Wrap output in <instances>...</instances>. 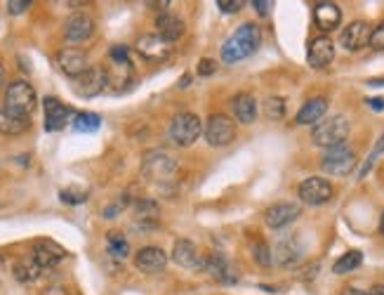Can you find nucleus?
Segmentation results:
<instances>
[{
	"label": "nucleus",
	"instance_id": "obj_28",
	"mask_svg": "<svg viewBox=\"0 0 384 295\" xmlns=\"http://www.w3.org/2000/svg\"><path fill=\"white\" fill-rule=\"evenodd\" d=\"M12 274L19 284H33L36 279L43 274V269H41V264L28 255V258H19L17 262H14Z\"/></svg>",
	"mask_w": 384,
	"mask_h": 295
},
{
	"label": "nucleus",
	"instance_id": "obj_45",
	"mask_svg": "<svg viewBox=\"0 0 384 295\" xmlns=\"http://www.w3.org/2000/svg\"><path fill=\"white\" fill-rule=\"evenodd\" d=\"M342 295H368V293L358 291V289H344V291H342Z\"/></svg>",
	"mask_w": 384,
	"mask_h": 295
},
{
	"label": "nucleus",
	"instance_id": "obj_18",
	"mask_svg": "<svg viewBox=\"0 0 384 295\" xmlns=\"http://www.w3.org/2000/svg\"><path fill=\"white\" fill-rule=\"evenodd\" d=\"M201 269H206L210 276L217 279V281H222V284H233L238 279L236 267H233L227 258H222V255H206Z\"/></svg>",
	"mask_w": 384,
	"mask_h": 295
},
{
	"label": "nucleus",
	"instance_id": "obj_30",
	"mask_svg": "<svg viewBox=\"0 0 384 295\" xmlns=\"http://www.w3.org/2000/svg\"><path fill=\"white\" fill-rule=\"evenodd\" d=\"M361 262H363V253H361V251H349L333 264V271H335V274H349V271L361 267Z\"/></svg>",
	"mask_w": 384,
	"mask_h": 295
},
{
	"label": "nucleus",
	"instance_id": "obj_5",
	"mask_svg": "<svg viewBox=\"0 0 384 295\" xmlns=\"http://www.w3.org/2000/svg\"><path fill=\"white\" fill-rule=\"evenodd\" d=\"M203 138L210 147H229L236 140V123L227 113H213L203 125Z\"/></svg>",
	"mask_w": 384,
	"mask_h": 295
},
{
	"label": "nucleus",
	"instance_id": "obj_43",
	"mask_svg": "<svg viewBox=\"0 0 384 295\" xmlns=\"http://www.w3.org/2000/svg\"><path fill=\"white\" fill-rule=\"evenodd\" d=\"M368 104H370L375 111H382L384 109V100H382V97H373V100H368Z\"/></svg>",
	"mask_w": 384,
	"mask_h": 295
},
{
	"label": "nucleus",
	"instance_id": "obj_1",
	"mask_svg": "<svg viewBox=\"0 0 384 295\" xmlns=\"http://www.w3.org/2000/svg\"><path fill=\"white\" fill-rule=\"evenodd\" d=\"M260 43H262V29L257 24H252V21H247V24L238 26L236 31L227 38V43H224L222 48V62L224 64L243 62V59L257 52Z\"/></svg>",
	"mask_w": 384,
	"mask_h": 295
},
{
	"label": "nucleus",
	"instance_id": "obj_26",
	"mask_svg": "<svg viewBox=\"0 0 384 295\" xmlns=\"http://www.w3.org/2000/svg\"><path fill=\"white\" fill-rule=\"evenodd\" d=\"M156 26H158V36H163L168 43H175L177 38H182L184 33V21L179 19L177 14H170V12L158 14Z\"/></svg>",
	"mask_w": 384,
	"mask_h": 295
},
{
	"label": "nucleus",
	"instance_id": "obj_2",
	"mask_svg": "<svg viewBox=\"0 0 384 295\" xmlns=\"http://www.w3.org/2000/svg\"><path fill=\"white\" fill-rule=\"evenodd\" d=\"M346 138H349V120L344 116L323 118L321 123H316L311 128V142L316 147H323V149L342 147Z\"/></svg>",
	"mask_w": 384,
	"mask_h": 295
},
{
	"label": "nucleus",
	"instance_id": "obj_34",
	"mask_svg": "<svg viewBox=\"0 0 384 295\" xmlns=\"http://www.w3.org/2000/svg\"><path fill=\"white\" fill-rule=\"evenodd\" d=\"M382 154H384V135H382V138H380V142H378V145H375V149L370 151V156L366 158L363 168L358 170V177H366L368 172H370V168H373V165H375V161H378V158H380Z\"/></svg>",
	"mask_w": 384,
	"mask_h": 295
},
{
	"label": "nucleus",
	"instance_id": "obj_21",
	"mask_svg": "<svg viewBox=\"0 0 384 295\" xmlns=\"http://www.w3.org/2000/svg\"><path fill=\"white\" fill-rule=\"evenodd\" d=\"M368 43H370V26H368L366 21H353L340 36V45L346 52L363 50Z\"/></svg>",
	"mask_w": 384,
	"mask_h": 295
},
{
	"label": "nucleus",
	"instance_id": "obj_23",
	"mask_svg": "<svg viewBox=\"0 0 384 295\" xmlns=\"http://www.w3.org/2000/svg\"><path fill=\"white\" fill-rule=\"evenodd\" d=\"M28 128H31V116L14 113L5 107L0 109V135H5V138H17V135H24Z\"/></svg>",
	"mask_w": 384,
	"mask_h": 295
},
{
	"label": "nucleus",
	"instance_id": "obj_17",
	"mask_svg": "<svg viewBox=\"0 0 384 295\" xmlns=\"http://www.w3.org/2000/svg\"><path fill=\"white\" fill-rule=\"evenodd\" d=\"M31 258L41 264V269H50L66 258V251L62 246H57L55 241L41 239V241H36L31 248Z\"/></svg>",
	"mask_w": 384,
	"mask_h": 295
},
{
	"label": "nucleus",
	"instance_id": "obj_29",
	"mask_svg": "<svg viewBox=\"0 0 384 295\" xmlns=\"http://www.w3.org/2000/svg\"><path fill=\"white\" fill-rule=\"evenodd\" d=\"M71 123H73V130L78 133H97L102 128V118L92 111H80L76 113V118H73Z\"/></svg>",
	"mask_w": 384,
	"mask_h": 295
},
{
	"label": "nucleus",
	"instance_id": "obj_10",
	"mask_svg": "<svg viewBox=\"0 0 384 295\" xmlns=\"http://www.w3.org/2000/svg\"><path fill=\"white\" fill-rule=\"evenodd\" d=\"M299 201L306 206H323L333 199V185L326 177H306L297 189Z\"/></svg>",
	"mask_w": 384,
	"mask_h": 295
},
{
	"label": "nucleus",
	"instance_id": "obj_46",
	"mask_svg": "<svg viewBox=\"0 0 384 295\" xmlns=\"http://www.w3.org/2000/svg\"><path fill=\"white\" fill-rule=\"evenodd\" d=\"M3 78H5V66L0 64V83H3Z\"/></svg>",
	"mask_w": 384,
	"mask_h": 295
},
{
	"label": "nucleus",
	"instance_id": "obj_13",
	"mask_svg": "<svg viewBox=\"0 0 384 295\" xmlns=\"http://www.w3.org/2000/svg\"><path fill=\"white\" fill-rule=\"evenodd\" d=\"M165 264H168V253L158 246H144L134 255V267L144 274H161L165 271Z\"/></svg>",
	"mask_w": 384,
	"mask_h": 295
},
{
	"label": "nucleus",
	"instance_id": "obj_3",
	"mask_svg": "<svg viewBox=\"0 0 384 295\" xmlns=\"http://www.w3.org/2000/svg\"><path fill=\"white\" fill-rule=\"evenodd\" d=\"M177 161L175 156H170L168 151L163 149H151L146 151L144 158H142V175L149 177L151 182H170L172 177L177 175Z\"/></svg>",
	"mask_w": 384,
	"mask_h": 295
},
{
	"label": "nucleus",
	"instance_id": "obj_12",
	"mask_svg": "<svg viewBox=\"0 0 384 295\" xmlns=\"http://www.w3.org/2000/svg\"><path fill=\"white\" fill-rule=\"evenodd\" d=\"M57 64L62 73H66L69 78H80L82 73L90 69V62H87V55L78 48H64L57 52Z\"/></svg>",
	"mask_w": 384,
	"mask_h": 295
},
{
	"label": "nucleus",
	"instance_id": "obj_36",
	"mask_svg": "<svg viewBox=\"0 0 384 295\" xmlns=\"http://www.w3.org/2000/svg\"><path fill=\"white\" fill-rule=\"evenodd\" d=\"M111 59H114V64L118 66H127L130 64V50H127L125 45H114V48H111Z\"/></svg>",
	"mask_w": 384,
	"mask_h": 295
},
{
	"label": "nucleus",
	"instance_id": "obj_7",
	"mask_svg": "<svg viewBox=\"0 0 384 295\" xmlns=\"http://www.w3.org/2000/svg\"><path fill=\"white\" fill-rule=\"evenodd\" d=\"M134 50H137V55L144 59V62H151V64L165 62V59L172 55V45L158 33L139 36L137 43H134Z\"/></svg>",
	"mask_w": 384,
	"mask_h": 295
},
{
	"label": "nucleus",
	"instance_id": "obj_19",
	"mask_svg": "<svg viewBox=\"0 0 384 295\" xmlns=\"http://www.w3.org/2000/svg\"><path fill=\"white\" fill-rule=\"evenodd\" d=\"M203 258H206V255H201L196 244L189 239H179L175 241V246H172V260L184 269H201Z\"/></svg>",
	"mask_w": 384,
	"mask_h": 295
},
{
	"label": "nucleus",
	"instance_id": "obj_47",
	"mask_svg": "<svg viewBox=\"0 0 384 295\" xmlns=\"http://www.w3.org/2000/svg\"><path fill=\"white\" fill-rule=\"evenodd\" d=\"M380 232L384 234V213H382V220H380Z\"/></svg>",
	"mask_w": 384,
	"mask_h": 295
},
{
	"label": "nucleus",
	"instance_id": "obj_25",
	"mask_svg": "<svg viewBox=\"0 0 384 295\" xmlns=\"http://www.w3.org/2000/svg\"><path fill=\"white\" fill-rule=\"evenodd\" d=\"M326 111H328V100H326V97H314V100H309L304 107L297 111L295 123L297 125H316V123H321V120H323Z\"/></svg>",
	"mask_w": 384,
	"mask_h": 295
},
{
	"label": "nucleus",
	"instance_id": "obj_14",
	"mask_svg": "<svg viewBox=\"0 0 384 295\" xmlns=\"http://www.w3.org/2000/svg\"><path fill=\"white\" fill-rule=\"evenodd\" d=\"M95 33V19L85 12L71 14L69 19L64 21V38L69 43H85Z\"/></svg>",
	"mask_w": 384,
	"mask_h": 295
},
{
	"label": "nucleus",
	"instance_id": "obj_42",
	"mask_svg": "<svg viewBox=\"0 0 384 295\" xmlns=\"http://www.w3.org/2000/svg\"><path fill=\"white\" fill-rule=\"evenodd\" d=\"M41 295H69V291H66L64 286H48Z\"/></svg>",
	"mask_w": 384,
	"mask_h": 295
},
{
	"label": "nucleus",
	"instance_id": "obj_33",
	"mask_svg": "<svg viewBox=\"0 0 384 295\" xmlns=\"http://www.w3.org/2000/svg\"><path fill=\"white\" fill-rule=\"evenodd\" d=\"M265 113L269 120H281L285 116V102L281 97H269L265 102Z\"/></svg>",
	"mask_w": 384,
	"mask_h": 295
},
{
	"label": "nucleus",
	"instance_id": "obj_27",
	"mask_svg": "<svg viewBox=\"0 0 384 295\" xmlns=\"http://www.w3.org/2000/svg\"><path fill=\"white\" fill-rule=\"evenodd\" d=\"M158 203L151 201V199H142L134 203V222H137L139 227H144V229H151V227H156L158 222Z\"/></svg>",
	"mask_w": 384,
	"mask_h": 295
},
{
	"label": "nucleus",
	"instance_id": "obj_44",
	"mask_svg": "<svg viewBox=\"0 0 384 295\" xmlns=\"http://www.w3.org/2000/svg\"><path fill=\"white\" fill-rule=\"evenodd\" d=\"M368 295H384V284H378V286H373L370 293Z\"/></svg>",
	"mask_w": 384,
	"mask_h": 295
},
{
	"label": "nucleus",
	"instance_id": "obj_16",
	"mask_svg": "<svg viewBox=\"0 0 384 295\" xmlns=\"http://www.w3.org/2000/svg\"><path fill=\"white\" fill-rule=\"evenodd\" d=\"M43 109H45V130H48V133L62 130V128L69 123L71 107H66V104L59 102L57 97H45Z\"/></svg>",
	"mask_w": 384,
	"mask_h": 295
},
{
	"label": "nucleus",
	"instance_id": "obj_9",
	"mask_svg": "<svg viewBox=\"0 0 384 295\" xmlns=\"http://www.w3.org/2000/svg\"><path fill=\"white\" fill-rule=\"evenodd\" d=\"M356 165V154H353L351 147H335V149H328L326 156H323V170L328 175H335V177H344L349 175Z\"/></svg>",
	"mask_w": 384,
	"mask_h": 295
},
{
	"label": "nucleus",
	"instance_id": "obj_24",
	"mask_svg": "<svg viewBox=\"0 0 384 295\" xmlns=\"http://www.w3.org/2000/svg\"><path fill=\"white\" fill-rule=\"evenodd\" d=\"M231 111L238 123L250 125V123H255V118H257V102H255L252 95L240 93L231 100Z\"/></svg>",
	"mask_w": 384,
	"mask_h": 295
},
{
	"label": "nucleus",
	"instance_id": "obj_32",
	"mask_svg": "<svg viewBox=\"0 0 384 295\" xmlns=\"http://www.w3.org/2000/svg\"><path fill=\"white\" fill-rule=\"evenodd\" d=\"M109 251H111V255L114 258H127V253H130V246H127V241L120 237L118 232H111L109 234Z\"/></svg>",
	"mask_w": 384,
	"mask_h": 295
},
{
	"label": "nucleus",
	"instance_id": "obj_35",
	"mask_svg": "<svg viewBox=\"0 0 384 295\" xmlns=\"http://www.w3.org/2000/svg\"><path fill=\"white\" fill-rule=\"evenodd\" d=\"M62 201L64 203H71V206H78V203H85L87 201V192L85 189H64L62 194Z\"/></svg>",
	"mask_w": 384,
	"mask_h": 295
},
{
	"label": "nucleus",
	"instance_id": "obj_37",
	"mask_svg": "<svg viewBox=\"0 0 384 295\" xmlns=\"http://www.w3.org/2000/svg\"><path fill=\"white\" fill-rule=\"evenodd\" d=\"M368 45L375 48V50H384V21L370 31V43H368Z\"/></svg>",
	"mask_w": 384,
	"mask_h": 295
},
{
	"label": "nucleus",
	"instance_id": "obj_8",
	"mask_svg": "<svg viewBox=\"0 0 384 295\" xmlns=\"http://www.w3.org/2000/svg\"><path fill=\"white\" fill-rule=\"evenodd\" d=\"M107 88H109V71L104 69V66H90V69L82 73L80 78H76V83H73L76 95L85 97V100L102 95Z\"/></svg>",
	"mask_w": 384,
	"mask_h": 295
},
{
	"label": "nucleus",
	"instance_id": "obj_38",
	"mask_svg": "<svg viewBox=\"0 0 384 295\" xmlns=\"http://www.w3.org/2000/svg\"><path fill=\"white\" fill-rule=\"evenodd\" d=\"M217 7H220V12L224 14H233L243 7V3H240V0H217Z\"/></svg>",
	"mask_w": 384,
	"mask_h": 295
},
{
	"label": "nucleus",
	"instance_id": "obj_4",
	"mask_svg": "<svg viewBox=\"0 0 384 295\" xmlns=\"http://www.w3.org/2000/svg\"><path fill=\"white\" fill-rule=\"evenodd\" d=\"M201 133H203L201 118L191 111L177 113L170 123V140L175 142L177 147H191L193 142L201 138Z\"/></svg>",
	"mask_w": 384,
	"mask_h": 295
},
{
	"label": "nucleus",
	"instance_id": "obj_31",
	"mask_svg": "<svg viewBox=\"0 0 384 295\" xmlns=\"http://www.w3.org/2000/svg\"><path fill=\"white\" fill-rule=\"evenodd\" d=\"M250 253H252V260L257 262L260 267H269V264L274 262V255H271V248L265 244V241H252Z\"/></svg>",
	"mask_w": 384,
	"mask_h": 295
},
{
	"label": "nucleus",
	"instance_id": "obj_11",
	"mask_svg": "<svg viewBox=\"0 0 384 295\" xmlns=\"http://www.w3.org/2000/svg\"><path fill=\"white\" fill-rule=\"evenodd\" d=\"M302 215V208L297 203H290V201H281V203H274L265 210V224L269 229H283L297 220Z\"/></svg>",
	"mask_w": 384,
	"mask_h": 295
},
{
	"label": "nucleus",
	"instance_id": "obj_20",
	"mask_svg": "<svg viewBox=\"0 0 384 295\" xmlns=\"http://www.w3.org/2000/svg\"><path fill=\"white\" fill-rule=\"evenodd\" d=\"M271 255H274V262L278 264V267H295V264L302 262V246H299L297 239H281L276 244V248L271 251Z\"/></svg>",
	"mask_w": 384,
	"mask_h": 295
},
{
	"label": "nucleus",
	"instance_id": "obj_6",
	"mask_svg": "<svg viewBox=\"0 0 384 295\" xmlns=\"http://www.w3.org/2000/svg\"><path fill=\"white\" fill-rule=\"evenodd\" d=\"M36 90L31 83L26 81H12L5 90V109H10L14 113H24V116H31V111L36 109Z\"/></svg>",
	"mask_w": 384,
	"mask_h": 295
},
{
	"label": "nucleus",
	"instance_id": "obj_15",
	"mask_svg": "<svg viewBox=\"0 0 384 295\" xmlns=\"http://www.w3.org/2000/svg\"><path fill=\"white\" fill-rule=\"evenodd\" d=\"M333 59H335V43L328 36H319L309 43L306 62L311 69H326V66L333 64Z\"/></svg>",
	"mask_w": 384,
	"mask_h": 295
},
{
	"label": "nucleus",
	"instance_id": "obj_40",
	"mask_svg": "<svg viewBox=\"0 0 384 295\" xmlns=\"http://www.w3.org/2000/svg\"><path fill=\"white\" fill-rule=\"evenodd\" d=\"M215 69H217V64L213 62V59H201V62H198V73H201V76L215 73Z\"/></svg>",
	"mask_w": 384,
	"mask_h": 295
},
{
	"label": "nucleus",
	"instance_id": "obj_39",
	"mask_svg": "<svg viewBox=\"0 0 384 295\" xmlns=\"http://www.w3.org/2000/svg\"><path fill=\"white\" fill-rule=\"evenodd\" d=\"M28 7H31L28 0H10V3H7V12H10V14H21V12H26Z\"/></svg>",
	"mask_w": 384,
	"mask_h": 295
},
{
	"label": "nucleus",
	"instance_id": "obj_22",
	"mask_svg": "<svg viewBox=\"0 0 384 295\" xmlns=\"http://www.w3.org/2000/svg\"><path fill=\"white\" fill-rule=\"evenodd\" d=\"M314 21H316V29L321 33H328V31H335L342 21V10L340 5L335 3H316L314 5Z\"/></svg>",
	"mask_w": 384,
	"mask_h": 295
},
{
	"label": "nucleus",
	"instance_id": "obj_41",
	"mask_svg": "<svg viewBox=\"0 0 384 295\" xmlns=\"http://www.w3.org/2000/svg\"><path fill=\"white\" fill-rule=\"evenodd\" d=\"M271 5H274V3H269V0H255V3H252L255 12H260V14H269Z\"/></svg>",
	"mask_w": 384,
	"mask_h": 295
}]
</instances>
